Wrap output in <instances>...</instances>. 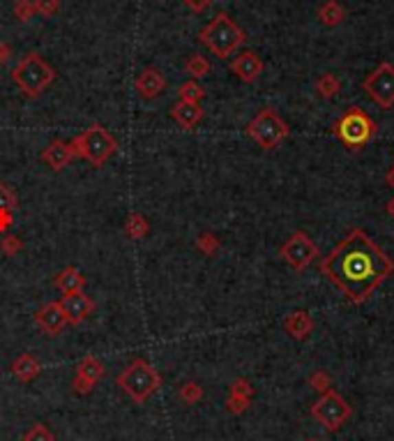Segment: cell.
Listing matches in <instances>:
<instances>
[{
    "mask_svg": "<svg viewBox=\"0 0 394 441\" xmlns=\"http://www.w3.org/2000/svg\"><path fill=\"white\" fill-rule=\"evenodd\" d=\"M320 273L346 296L353 305H362L394 273V261L362 229H351L325 259Z\"/></svg>",
    "mask_w": 394,
    "mask_h": 441,
    "instance_id": "cell-1",
    "label": "cell"
},
{
    "mask_svg": "<svg viewBox=\"0 0 394 441\" xmlns=\"http://www.w3.org/2000/svg\"><path fill=\"white\" fill-rule=\"evenodd\" d=\"M199 39L217 58L224 61V58H228L235 49H240L242 44L247 42V35L226 12H219V14L199 32Z\"/></svg>",
    "mask_w": 394,
    "mask_h": 441,
    "instance_id": "cell-2",
    "label": "cell"
},
{
    "mask_svg": "<svg viewBox=\"0 0 394 441\" xmlns=\"http://www.w3.org/2000/svg\"><path fill=\"white\" fill-rule=\"evenodd\" d=\"M376 132H378L376 123L360 107H348L337 118V123L332 125L334 139L344 143L348 150H362L376 136Z\"/></svg>",
    "mask_w": 394,
    "mask_h": 441,
    "instance_id": "cell-3",
    "label": "cell"
},
{
    "mask_svg": "<svg viewBox=\"0 0 394 441\" xmlns=\"http://www.w3.org/2000/svg\"><path fill=\"white\" fill-rule=\"evenodd\" d=\"M12 81H14L25 97H39L51 83L56 81V70L44 61L39 54H28L14 65L12 70Z\"/></svg>",
    "mask_w": 394,
    "mask_h": 441,
    "instance_id": "cell-4",
    "label": "cell"
},
{
    "mask_svg": "<svg viewBox=\"0 0 394 441\" xmlns=\"http://www.w3.org/2000/svg\"><path fill=\"white\" fill-rule=\"evenodd\" d=\"M69 143L74 148L76 157H81V160L93 164V167H104V162L111 160L118 150V141L100 123H93L88 130L76 134Z\"/></svg>",
    "mask_w": 394,
    "mask_h": 441,
    "instance_id": "cell-5",
    "label": "cell"
},
{
    "mask_svg": "<svg viewBox=\"0 0 394 441\" xmlns=\"http://www.w3.org/2000/svg\"><path fill=\"white\" fill-rule=\"evenodd\" d=\"M160 384H162L160 374H157L155 367L143 358L131 360V363L120 372V377H118V386L139 404L146 402L148 398H153L155 391L160 388Z\"/></svg>",
    "mask_w": 394,
    "mask_h": 441,
    "instance_id": "cell-6",
    "label": "cell"
},
{
    "mask_svg": "<svg viewBox=\"0 0 394 441\" xmlns=\"http://www.w3.org/2000/svg\"><path fill=\"white\" fill-rule=\"evenodd\" d=\"M245 132L249 139H254L263 150H274L281 141L288 139V134H291L288 125L281 121L277 111L270 107L261 109L259 114L252 118V123L247 125Z\"/></svg>",
    "mask_w": 394,
    "mask_h": 441,
    "instance_id": "cell-7",
    "label": "cell"
},
{
    "mask_svg": "<svg viewBox=\"0 0 394 441\" xmlns=\"http://www.w3.org/2000/svg\"><path fill=\"white\" fill-rule=\"evenodd\" d=\"M362 90L380 109H390L394 104V65L380 63L378 68L364 79Z\"/></svg>",
    "mask_w": 394,
    "mask_h": 441,
    "instance_id": "cell-8",
    "label": "cell"
},
{
    "mask_svg": "<svg viewBox=\"0 0 394 441\" xmlns=\"http://www.w3.org/2000/svg\"><path fill=\"white\" fill-rule=\"evenodd\" d=\"M279 256L295 271H305L318 256V247L305 232H295L284 245L279 247Z\"/></svg>",
    "mask_w": 394,
    "mask_h": 441,
    "instance_id": "cell-9",
    "label": "cell"
},
{
    "mask_svg": "<svg viewBox=\"0 0 394 441\" xmlns=\"http://www.w3.org/2000/svg\"><path fill=\"white\" fill-rule=\"evenodd\" d=\"M311 413L327 430H337L351 416V407L346 404V400H341V395H337L334 391H325L323 398L311 407Z\"/></svg>",
    "mask_w": 394,
    "mask_h": 441,
    "instance_id": "cell-10",
    "label": "cell"
},
{
    "mask_svg": "<svg viewBox=\"0 0 394 441\" xmlns=\"http://www.w3.org/2000/svg\"><path fill=\"white\" fill-rule=\"evenodd\" d=\"M58 302H61L65 317H67V324H74V326L83 324V321L95 312V300L90 298V296H85L83 291L65 294Z\"/></svg>",
    "mask_w": 394,
    "mask_h": 441,
    "instance_id": "cell-11",
    "label": "cell"
},
{
    "mask_svg": "<svg viewBox=\"0 0 394 441\" xmlns=\"http://www.w3.org/2000/svg\"><path fill=\"white\" fill-rule=\"evenodd\" d=\"M102 377H104V365L100 363V358L85 356L76 367V379H74V384H72V388H74L76 393H81V395L90 393Z\"/></svg>",
    "mask_w": 394,
    "mask_h": 441,
    "instance_id": "cell-12",
    "label": "cell"
},
{
    "mask_svg": "<svg viewBox=\"0 0 394 441\" xmlns=\"http://www.w3.org/2000/svg\"><path fill=\"white\" fill-rule=\"evenodd\" d=\"M35 324L42 328V333L47 335H58L63 333V328L67 326V317H65L61 302H44L42 307L35 312Z\"/></svg>",
    "mask_w": 394,
    "mask_h": 441,
    "instance_id": "cell-13",
    "label": "cell"
},
{
    "mask_svg": "<svg viewBox=\"0 0 394 441\" xmlns=\"http://www.w3.org/2000/svg\"><path fill=\"white\" fill-rule=\"evenodd\" d=\"M233 74L245 83H254L256 79L263 74V61L254 51H242L240 56H235L231 61Z\"/></svg>",
    "mask_w": 394,
    "mask_h": 441,
    "instance_id": "cell-14",
    "label": "cell"
},
{
    "mask_svg": "<svg viewBox=\"0 0 394 441\" xmlns=\"http://www.w3.org/2000/svg\"><path fill=\"white\" fill-rule=\"evenodd\" d=\"M134 88H136V93L141 97H146V100H155V97H160L164 93V88H166V79L162 76L160 70L146 68L139 76H136Z\"/></svg>",
    "mask_w": 394,
    "mask_h": 441,
    "instance_id": "cell-15",
    "label": "cell"
},
{
    "mask_svg": "<svg viewBox=\"0 0 394 441\" xmlns=\"http://www.w3.org/2000/svg\"><path fill=\"white\" fill-rule=\"evenodd\" d=\"M74 157L76 153L69 141H54L42 150V162L54 171H63Z\"/></svg>",
    "mask_w": 394,
    "mask_h": 441,
    "instance_id": "cell-16",
    "label": "cell"
},
{
    "mask_svg": "<svg viewBox=\"0 0 394 441\" xmlns=\"http://www.w3.org/2000/svg\"><path fill=\"white\" fill-rule=\"evenodd\" d=\"M203 116H206V111H203L201 104H196V102L178 100L173 107H171V118H173L182 130H194L196 125L203 121Z\"/></svg>",
    "mask_w": 394,
    "mask_h": 441,
    "instance_id": "cell-17",
    "label": "cell"
},
{
    "mask_svg": "<svg viewBox=\"0 0 394 441\" xmlns=\"http://www.w3.org/2000/svg\"><path fill=\"white\" fill-rule=\"evenodd\" d=\"M284 328H286V333L291 335V338H295V340H305L307 335H309V333L314 331V319H311L307 312L295 310V312H291V314H288V317L284 319Z\"/></svg>",
    "mask_w": 394,
    "mask_h": 441,
    "instance_id": "cell-18",
    "label": "cell"
},
{
    "mask_svg": "<svg viewBox=\"0 0 394 441\" xmlns=\"http://www.w3.org/2000/svg\"><path fill=\"white\" fill-rule=\"evenodd\" d=\"M54 285L61 289L63 296L65 294H76V291H83L85 278L81 275V271H78V268L67 266V268H63V271L54 278Z\"/></svg>",
    "mask_w": 394,
    "mask_h": 441,
    "instance_id": "cell-19",
    "label": "cell"
},
{
    "mask_svg": "<svg viewBox=\"0 0 394 441\" xmlns=\"http://www.w3.org/2000/svg\"><path fill=\"white\" fill-rule=\"evenodd\" d=\"M346 19V10L344 5L339 3V0H327L318 8V21L327 25V28H334V25H339L341 21Z\"/></svg>",
    "mask_w": 394,
    "mask_h": 441,
    "instance_id": "cell-20",
    "label": "cell"
},
{
    "mask_svg": "<svg viewBox=\"0 0 394 441\" xmlns=\"http://www.w3.org/2000/svg\"><path fill=\"white\" fill-rule=\"evenodd\" d=\"M12 372L21 381H32L39 374V363L30 353H23V356H19L14 363H12Z\"/></svg>",
    "mask_w": 394,
    "mask_h": 441,
    "instance_id": "cell-21",
    "label": "cell"
},
{
    "mask_svg": "<svg viewBox=\"0 0 394 441\" xmlns=\"http://www.w3.org/2000/svg\"><path fill=\"white\" fill-rule=\"evenodd\" d=\"M124 234L129 236V238L134 240H141L146 238V236L150 234V222L146 215L141 213H131L127 220H124Z\"/></svg>",
    "mask_w": 394,
    "mask_h": 441,
    "instance_id": "cell-22",
    "label": "cell"
},
{
    "mask_svg": "<svg viewBox=\"0 0 394 441\" xmlns=\"http://www.w3.org/2000/svg\"><path fill=\"white\" fill-rule=\"evenodd\" d=\"M341 90V81L334 74H330V72H327V74H323L316 81V93L323 97V100H332L334 95H337Z\"/></svg>",
    "mask_w": 394,
    "mask_h": 441,
    "instance_id": "cell-23",
    "label": "cell"
},
{
    "mask_svg": "<svg viewBox=\"0 0 394 441\" xmlns=\"http://www.w3.org/2000/svg\"><path fill=\"white\" fill-rule=\"evenodd\" d=\"M178 97H180L182 102H196V104H199L203 97H206V90H203V85H199V81H196V79H192V81L180 83Z\"/></svg>",
    "mask_w": 394,
    "mask_h": 441,
    "instance_id": "cell-24",
    "label": "cell"
},
{
    "mask_svg": "<svg viewBox=\"0 0 394 441\" xmlns=\"http://www.w3.org/2000/svg\"><path fill=\"white\" fill-rule=\"evenodd\" d=\"M185 70H187V74H192L194 79H203V76L210 74V63H208V58L194 54V56L187 58Z\"/></svg>",
    "mask_w": 394,
    "mask_h": 441,
    "instance_id": "cell-25",
    "label": "cell"
},
{
    "mask_svg": "<svg viewBox=\"0 0 394 441\" xmlns=\"http://www.w3.org/2000/svg\"><path fill=\"white\" fill-rule=\"evenodd\" d=\"M219 238H217L215 234H201L199 238H196V249H199L201 254H206V256H212L217 254V249H219Z\"/></svg>",
    "mask_w": 394,
    "mask_h": 441,
    "instance_id": "cell-26",
    "label": "cell"
},
{
    "mask_svg": "<svg viewBox=\"0 0 394 441\" xmlns=\"http://www.w3.org/2000/svg\"><path fill=\"white\" fill-rule=\"evenodd\" d=\"M23 249V240L14 234H5L3 240H0V252L5 256H17Z\"/></svg>",
    "mask_w": 394,
    "mask_h": 441,
    "instance_id": "cell-27",
    "label": "cell"
},
{
    "mask_svg": "<svg viewBox=\"0 0 394 441\" xmlns=\"http://www.w3.org/2000/svg\"><path fill=\"white\" fill-rule=\"evenodd\" d=\"M12 12H14V17L21 23H28L30 19L35 17V3H32V0H17Z\"/></svg>",
    "mask_w": 394,
    "mask_h": 441,
    "instance_id": "cell-28",
    "label": "cell"
},
{
    "mask_svg": "<svg viewBox=\"0 0 394 441\" xmlns=\"http://www.w3.org/2000/svg\"><path fill=\"white\" fill-rule=\"evenodd\" d=\"M35 3V12L42 17H56L61 10V0H32Z\"/></svg>",
    "mask_w": 394,
    "mask_h": 441,
    "instance_id": "cell-29",
    "label": "cell"
},
{
    "mask_svg": "<svg viewBox=\"0 0 394 441\" xmlns=\"http://www.w3.org/2000/svg\"><path fill=\"white\" fill-rule=\"evenodd\" d=\"M23 441H54V434H51L42 423H37V425H32L28 432H25Z\"/></svg>",
    "mask_w": 394,
    "mask_h": 441,
    "instance_id": "cell-30",
    "label": "cell"
},
{
    "mask_svg": "<svg viewBox=\"0 0 394 441\" xmlns=\"http://www.w3.org/2000/svg\"><path fill=\"white\" fill-rule=\"evenodd\" d=\"M19 206L17 203V194L14 189H12L10 185H5V183H0V208H10L14 210Z\"/></svg>",
    "mask_w": 394,
    "mask_h": 441,
    "instance_id": "cell-31",
    "label": "cell"
},
{
    "mask_svg": "<svg viewBox=\"0 0 394 441\" xmlns=\"http://www.w3.org/2000/svg\"><path fill=\"white\" fill-rule=\"evenodd\" d=\"M201 386L199 384H185L180 388V398L185 400V402H196V400H201Z\"/></svg>",
    "mask_w": 394,
    "mask_h": 441,
    "instance_id": "cell-32",
    "label": "cell"
},
{
    "mask_svg": "<svg viewBox=\"0 0 394 441\" xmlns=\"http://www.w3.org/2000/svg\"><path fill=\"white\" fill-rule=\"evenodd\" d=\"M14 227V210L0 208V234H8Z\"/></svg>",
    "mask_w": 394,
    "mask_h": 441,
    "instance_id": "cell-33",
    "label": "cell"
},
{
    "mask_svg": "<svg viewBox=\"0 0 394 441\" xmlns=\"http://www.w3.org/2000/svg\"><path fill=\"white\" fill-rule=\"evenodd\" d=\"M228 409L235 411V413H240V411H245L247 409V398L245 395H231V400H228Z\"/></svg>",
    "mask_w": 394,
    "mask_h": 441,
    "instance_id": "cell-34",
    "label": "cell"
},
{
    "mask_svg": "<svg viewBox=\"0 0 394 441\" xmlns=\"http://www.w3.org/2000/svg\"><path fill=\"white\" fill-rule=\"evenodd\" d=\"M215 0H185V5L192 12H196V14H201V12H206L210 5H212Z\"/></svg>",
    "mask_w": 394,
    "mask_h": 441,
    "instance_id": "cell-35",
    "label": "cell"
},
{
    "mask_svg": "<svg viewBox=\"0 0 394 441\" xmlns=\"http://www.w3.org/2000/svg\"><path fill=\"white\" fill-rule=\"evenodd\" d=\"M12 58V47L8 42H0V63H8Z\"/></svg>",
    "mask_w": 394,
    "mask_h": 441,
    "instance_id": "cell-36",
    "label": "cell"
},
{
    "mask_svg": "<svg viewBox=\"0 0 394 441\" xmlns=\"http://www.w3.org/2000/svg\"><path fill=\"white\" fill-rule=\"evenodd\" d=\"M311 384L318 388V391H325V386H327V377L323 372H318V374H314V379H311Z\"/></svg>",
    "mask_w": 394,
    "mask_h": 441,
    "instance_id": "cell-37",
    "label": "cell"
},
{
    "mask_svg": "<svg viewBox=\"0 0 394 441\" xmlns=\"http://www.w3.org/2000/svg\"><path fill=\"white\" fill-rule=\"evenodd\" d=\"M385 183H387V187H394V167L385 174Z\"/></svg>",
    "mask_w": 394,
    "mask_h": 441,
    "instance_id": "cell-38",
    "label": "cell"
},
{
    "mask_svg": "<svg viewBox=\"0 0 394 441\" xmlns=\"http://www.w3.org/2000/svg\"><path fill=\"white\" fill-rule=\"evenodd\" d=\"M387 215H390L392 220H394V196L390 199V203H387Z\"/></svg>",
    "mask_w": 394,
    "mask_h": 441,
    "instance_id": "cell-39",
    "label": "cell"
}]
</instances>
